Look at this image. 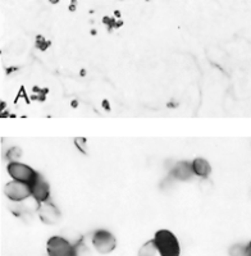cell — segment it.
Returning <instances> with one entry per match:
<instances>
[{"mask_svg":"<svg viewBox=\"0 0 251 256\" xmlns=\"http://www.w3.org/2000/svg\"><path fill=\"white\" fill-rule=\"evenodd\" d=\"M154 242L160 256L181 255V246H179L178 238L168 229H159L154 236Z\"/></svg>","mask_w":251,"mask_h":256,"instance_id":"6da1fadb","label":"cell"},{"mask_svg":"<svg viewBox=\"0 0 251 256\" xmlns=\"http://www.w3.org/2000/svg\"><path fill=\"white\" fill-rule=\"evenodd\" d=\"M91 242H92L94 248L99 254H103V255L110 254L117 247L116 237L109 231H106V229H97V231L94 232Z\"/></svg>","mask_w":251,"mask_h":256,"instance_id":"7a4b0ae2","label":"cell"},{"mask_svg":"<svg viewBox=\"0 0 251 256\" xmlns=\"http://www.w3.org/2000/svg\"><path fill=\"white\" fill-rule=\"evenodd\" d=\"M7 172L10 175L12 179L25 182L28 184H31L36 179L37 175H39V173L34 168H31L29 165L23 164V163H19V162H10L7 165Z\"/></svg>","mask_w":251,"mask_h":256,"instance_id":"3957f363","label":"cell"},{"mask_svg":"<svg viewBox=\"0 0 251 256\" xmlns=\"http://www.w3.org/2000/svg\"><path fill=\"white\" fill-rule=\"evenodd\" d=\"M48 256H77L76 246L60 236L49 238L46 243Z\"/></svg>","mask_w":251,"mask_h":256,"instance_id":"277c9868","label":"cell"},{"mask_svg":"<svg viewBox=\"0 0 251 256\" xmlns=\"http://www.w3.org/2000/svg\"><path fill=\"white\" fill-rule=\"evenodd\" d=\"M4 195L13 202H22L23 200H27L29 196H32L31 186L28 183L12 179L4 186Z\"/></svg>","mask_w":251,"mask_h":256,"instance_id":"5b68a950","label":"cell"},{"mask_svg":"<svg viewBox=\"0 0 251 256\" xmlns=\"http://www.w3.org/2000/svg\"><path fill=\"white\" fill-rule=\"evenodd\" d=\"M37 214H39V218L41 222L45 223V224H49V225L57 224L59 222V219H60V213H59L58 207L49 201L39 204Z\"/></svg>","mask_w":251,"mask_h":256,"instance_id":"8992f818","label":"cell"},{"mask_svg":"<svg viewBox=\"0 0 251 256\" xmlns=\"http://www.w3.org/2000/svg\"><path fill=\"white\" fill-rule=\"evenodd\" d=\"M29 186H31L32 197L39 202V204H41V202H45V201H49L50 187H49V183L46 182V179L44 177H41V175L39 174L36 177V179L29 184Z\"/></svg>","mask_w":251,"mask_h":256,"instance_id":"52a82bcc","label":"cell"},{"mask_svg":"<svg viewBox=\"0 0 251 256\" xmlns=\"http://www.w3.org/2000/svg\"><path fill=\"white\" fill-rule=\"evenodd\" d=\"M172 175L176 179L179 181H187L190 179L194 175L192 170V165L188 162H179L178 164H176V166L172 169Z\"/></svg>","mask_w":251,"mask_h":256,"instance_id":"ba28073f","label":"cell"},{"mask_svg":"<svg viewBox=\"0 0 251 256\" xmlns=\"http://www.w3.org/2000/svg\"><path fill=\"white\" fill-rule=\"evenodd\" d=\"M191 165H192V170L194 174L197 175V177L201 178H206L209 177L211 172V166L209 164V162L206 159H202V157H196L191 162Z\"/></svg>","mask_w":251,"mask_h":256,"instance_id":"9c48e42d","label":"cell"},{"mask_svg":"<svg viewBox=\"0 0 251 256\" xmlns=\"http://www.w3.org/2000/svg\"><path fill=\"white\" fill-rule=\"evenodd\" d=\"M156 254H158V248H156L154 240H151V241L145 242L140 247L137 256H156Z\"/></svg>","mask_w":251,"mask_h":256,"instance_id":"30bf717a","label":"cell"},{"mask_svg":"<svg viewBox=\"0 0 251 256\" xmlns=\"http://www.w3.org/2000/svg\"><path fill=\"white\" fill-rule=\"evenodd\" d=\"M245 247L246 245L236 243L229 248V256H245Z\"/></svg>","mask_w":251,"mask_h":256,"instance_id":"8fae6325","label":"cell"},{"mask_svg":"<svg viewBox=\"0 0 251 256\" xmlns=\"http://www.w3.org/2000/svg\"><path fill=\"white\" fill-rule=\"evenodd\" d=\"M21 154H22V151H21L19 147H12L8 150L7 157L10 162H18V159L21 157Z\"/></svg>","mask_w":251,"mask_h":256,"instance_id":"7c38bea8","label":"cell"},{"mask_svg":"<svg viewBox=\"0 0 251 256\" xmlns=\"http://www.w3.org/2000/svg\"><path fill=\"white\" fill-rule=\"evenodd\" d=\"M75 246H76V252H77V256H91L88 247L85 245L82 241H79L77 245H75Z\"/></svg>","mask_w":251,"mask_h":256,"instance_id":"4fadbf2b","label":"cell"},{"mask_svg":"<svg viewBox=\"0 0 251 256\" xmlns=\"http://www.w3.org/2000/svg\"><path fill=\"white\" fill-rule=\"evenodd\" d=\"M75 145L77 146V149L81 153H86V149H87V142L83 137H79L75 140Z\"/></svg>","mask_w":251,"mask_h":256,"instance_id":"5bb4252c","label":"cell"},{"mask_svg":"<svg viewBox=\"0 0 251 256\" xmlns=\"http://www.w3.org/2000/svg\"><path fill=\"white\" fill-rule=\"evenodd\" d=\"M245 256H251V242H249L245 247Z\"/></svg>","mask_w":251,"mask_h":256,"instance_id":"9a60e30c","label":"cell"},{"mask_svg":"<svg viewBox=\"0 0 251 256\" xmlns=\"http://www.w3.org/2000/svg\"><path fill=\"white\" fill-rule=\"evenodd\" d=\"M76 9H77V5H76V3H70V5H69V10H70V12H75Z\"/></svg>","mask_w":251,"mask_h":256,"instance_id":"2e32d148","label":"cell"},{"mask_svg":"<svg viewBox=\"0 0 251 256\" xmlns=\"http://www.w3.org/2000/svg\"><path fill=\"white\" fill-rule=\"evenodd\" d=\"M114 16L119 18V17H120V12H119V10H116V12H114Z\"/></svg>","mask_w":251,"mask_h":256,"instance_id":"e0dca14e","label":"cell"},{"mask_svg":"<svg viewBox=\"0 0 251 256\" xmlns=\"http://www.w3.org/2000/svg\"><path fill=\"white\" fill-rule=\"evenodd\" d=\"M49 3H50V4H58L59 0H49Z\"/></svg>","mask_w":251,"mask_h":256,"instance_id":"ac0fdd59","label":"cell"},{"mask_svg":"<svg viewBox=\"0 0 251 256\" xmlns=\"http://www.w3.org/2000/svg\"><path fill=\"white\" fill-rule=\"evenodd\" d=\"M70 1H72V3H76V1H77V0H70Z\"/></svg>","mask_w":251,"mask_h":256,"instance_id":"d6986e66","label":"cell"}]
</instances>
